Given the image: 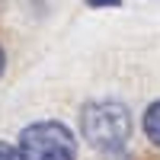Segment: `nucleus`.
I'll list each match as a JSON object with an SVG mask.
<instances>
[{
    "label": "nucleus",
    "mask_w": 160,
    "mask_h": 160,
    "mask_svg": "<svg viewBox=\"0 0 160 160\" xmlns=\"http://www.w3.org/2000/svg\"><path fill=\"white\" fill-rule=\"evenodd\" d=\"M93 7H99V3H118V0H90Z\"/></svg>",
    "instance_id": "423d86ee"
},
{
    "label": "nucleus",
    "mask_w": 160,
    "mask_h": 160,
    "mask_svg": "<svg viewBox=\"0 0 160 160\" xmlns=\"http://www.w3.org/2000/svg\"><path fill=\"white\" fill-rule=\"evenodd\" d=\"M3 68H7V55H3V48H0V77H3Z\"/></svg>",
    "instance_id": "39448f33"
},
{
    "label": "nucleus",
    "mask_w": 160,
    "mask_h": 160,
    "mask_svg": "<svg viewBox=\"0 0 160 160\" xmlns=\"http://www.w3.org/2000/svg\"><path fill=\"white\" fill-rule=\"evenodd\" d=\"M0 160H19V154L13 151L10 144H3V141H0Z\"/></svg>",
    "instance_id": "20e7f679"
},
{
    "label": "nucleus",
    "mask_w": 160,
    "mask_h": 160,
    "mask_svg": "<svg viewBox=\"0 0 160 160\" xmlns=\"http://www.w3.org/2000/svg\"><path fill=\"white\" fill-rule=\"evenodd\" d=\"M144 135L160 148V102H151L148 112H144Z\"/></svg>",
    "instance_id": "7ed1b4c3"
},
{
    "label": "nucleus",
    "mask_w": 160,
    "mask_h": 160,
    "mask_svg": "<svg viewBox=\"0 0 160 160\" xmlns=\"http://www.w3.org/2000/svg\"><path fill=\"white\" fill-rule=\"evenodd\" d=\"M19 160H74L77 141L61 122H35L19 135Z\"/></svg>",
    "instance_id": "f03ea898"
},
{
    "label": "nucleus",
    "mask_w": 160,
    "mask_h": 160,
    "mask_svg": "<svg viewBox=\"0 0 160 160\" xmlns=\"http://www.w3.org/2000/svg\"><path fill=\"white\" fill-rule=\"evenodd\" d=\"M83 138L99 151H122L131 138V115L122 102H87L80 115Z\"/></svg>",
    "instance_id": "f257e3e1"
}]
</instances>
